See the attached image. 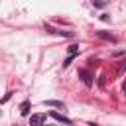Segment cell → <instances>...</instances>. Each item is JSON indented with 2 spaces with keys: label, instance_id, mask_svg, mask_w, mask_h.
<instances>
[{
  "label": "cell",
  "instance_id": "obj_1",
  "mask_svg": "<svg viewBox=\"0 0 126 126\" xmlns=\"http://www.w3.org/2000/svg\"><path fill=\"white\" fill-rule=\"evenodd\" d=\"M96 35H98L100 39H106V41H112V43H116V37H114L112 33H106V32H96Z\"/></svg>",
  "mask_w": 126,
  "mask_h": 126
},
{
  "label": "cell",
  "instance_id": "obj_2",
  "mask_svg": "<svg viewBox=\"0 0 126 126\" xmlns=\"http://www.w3.org/2000/svg\"><path fill=\"white\" fill-rule=\"evenodd\" d=\"M79 77H83V83H85V85H89V87L93 85V81H91V75H89V71L81 69V71H79Z\"/></svg>",
  "mask_w": 126,
  "mask_h": 126
},
{
  "label": "cell",
  "instance_id": "obj_3",
  "mask_svg": "<svg viewBox=\"0 0 126 126\" xmlns=\"http://www.w3.org/2000/svg\"><path fill=\"white\" fill-rule=\"evenodd\" d=\"M49 114H51V116H53L57 122H63V124H71V120H69L67 116H63V114H57V112H49Z\"/></svg>",
  "mask_w": 126,
  "mask_h": 126
},
{
  "label": "cell",
  "instance_id": "obj_4",
  "mask_svg": "<svg viewBox=\"0 0 126 126\" xmlns=\"http://www.w3.org/2000/svg\"><path fill=\"white\" fill-rule=\"evenodd\" d=\"M30 122H32V126H41V122H43V116H41V114H33V116L30 118Z\"/></svg>",
  "mask_w": 126,
  "mask_h": 126
},
{
  "label": "cell",
  "instance_id": "obj_5",
  "mask_svg": "<svg viewBox=\"0 0 126 126\" xmlns=\"http://www.w3.org/2000/svg\"><path fill=\"white\" fill-rule=\"evenodd\" d=\"M20 112H22L24 116H28V114H30V102H28V100H24V102H22V106H20Z\"/></svg>",
  "mask_w": 126,
  "mask_h": 126
},
{
  "label": "cell",
  "instance_id": "obj_6",
  "mask_svg": "<svg viewBox=\"0 0 126 126\" xmlns=\"http://www.w3.org/2000/svg\"><path fill=\"white\" fill-rule=\"evenodd\" d=\"M43 104H47V106H57V108H63V102H61V100H45Z\"/></svg>",
  "mask_w": 126,
  "mask_h": 126
},
{
  "label": "cell",
  "instance_id": "obj_7",
  "mask_svg": "<svg viewBox=\"0 0 126 126\" xmlns=\"http://www.w3.org/2000/svg\"><path fill=\"white\" fill-rule=\"evenodd\" d=\"M77 51H79V45H71L69 47V55H77Z\"/></svg>",
  "mask_w": 126,
  "mask_h": 126
},
{
  "label": "cell",
  "instance_id": "obj_8",
  "mask_svg": "<svg viewBox=\"0 0 126 126\" xmlns=\"http://www.w3.org/2000/svg\"><path fill=\"white\" fill-rule=\"evenodd\" d=\"M93 4H94L96 8H102V6H104V2H102V0H93Z\"/></svg>",
  "mask_w": 126,
  "mask_h": 126
},
{
  "label": "cell",
  "instance_id": "obj_9",
  "mask_svg": "<svg viewBox=\"0 0 126 126\" xmlns=\"http://www.w3.org/2000/svg\"><path fill=\"white\" fill-rule=\"evenodd\" d=\"M124 71H126V61H124V63H122V65H120V69H118V75H122V73H124Z\"/></svg>",
  "mask_w": 126,
  "mask_h": 126
}]
</instances>
